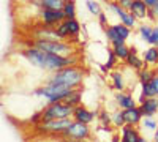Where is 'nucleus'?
<instances>
[{"mask_svg": "<svg viewBox=\"0 0 158 142\" xmlns=\"http://www.w3.org/2000/svg\"><path fill=\"white\" fill-rule=\"evenodd\" d=\"M141 112L144 117H153V115L158 112V98L152 96V98H144L141 101V106H139Z\"/></svg>", "mask_w": 158, "mask_h": 142, "instance_id": "6e6552de", "label": "nucleus"}, {"mask_svg": "<svg viewBox=\"0 0 158 142\" xmlns=\"http://www.w3.org/2000/svg\"><path fill=\"white\" fill-rule=\"evenodd\" d=\"M70 125H71L70 117H65V119H54V120L40 122L36 128L41 133H44V134H57V136H62V133L67 130Z\"/></svg>", "mask_w": 158, "mask_h": 142, "instance_id": "39448f33", "label": "nucleus"}, {"mask_svg": "<svg viewBox=\"0 0 158 142\" xmlns=\"http://www.w3.org/2000/svg\"><path fill=\"white\" fill-rule=\"evenodd\" d=\"M73 92L71 87L67 85H60V84H46L43 87H40L36 90H33V93L38 96H43L44 99H48L49 103H54V101H63L70 93Z\"/></svg>", "mask_w": 158, "mask_h": 142, "instance_id": "f03ea898", "label": "nucleus"}, {"mask_svg": "<svg viewBox=\"0 0 158 142\" xmlns=\"http://www.w3.org/2000/svg\"><path fill=\"white\" fill-rule=\"evenodd\" d=\"M62 10H63L65 18H67V19H73L76 16V6H74V3L71 2V0H67V2L63 3Z\"/></svg>", "mask_w": 158, "mask_h": 142, "instance_id": "412c9836", "label": "nucleus"}, {"mask_svg": "<svg viewBox=\"0 0 158 142\" xmlns=\"http://www.w3.org/2000/svg\"><path fill=\"white\" fill-rule=\"evenodd\" d=\"M111 79H112V87L115 90H118V92H122V90L125 88V84H123V76L122 73H118V71H114L111 74Z\"/></svg>", "mask_w": 158, "mask_h": 142, "instance_id": "a211bd4d", "label": "nucleus"}, {"mask_svg": "<svg viewBox=\"0 0 158 142\" xmlns=\"http://www.w3.org/2000/svg\"><path fill=\"white\" fill-rule=\"evenodd\" d=\"M144 62L146 63H158V46L155 47V46H152V47H149L146 52H144Z\"/></svg>", "mask_w": 158, "mask_h": 142, "instance_id": "dca6fc26", "label": "nucleus"}, {"mask_svg": "<svg viewBox=\"0 0 158 142\" xmlns=\"http://www.w3.org/2000/svg\"><path fill=\"white\" fill-rule=\"evenodd\" d=\"M85 5H87V8H89V11L92 13V14L98 16L100 13H101V6H100V3H98V2H95V0H87Z\"/></svg>", "mask_w": 158, "mask_h": 142, "instance_id": "bb28decb", "label": "nucleus"}, {"mask_svg": "<svg viewBox=\"0 0 158 142\" xmlns=\"http://www.w3.org/2000/svg\"><path fill=\"white\" fill-rule=\"evenodd\" d=\"M112 123L117 126V128H122L123 125H127V120H125V115H123V111H117L114 112L112 115Z\"/></svg>", "mask_w": 158, "mask_h": 142, "instance_id": "5701e85b", "label": "nucleus"}, {"mask_svg": "<svg viewBox=\"0 0 158 142\" xmlns=\"http://www.w3.org/2000/svg\"><path fill=\"white\" fill-rule=\"evenodd\" d=\"M123 115H125V120L128 125H138L141 120H142V112L139 108H128V109H123Z\"/></svg>", "mask_w": 158, "mask_h": 142, "instance_id": "9b49d317", "label": "nucleus"}, {"mask_svg": "<svg viewBox=\"0 0 158 142\" xmlns=\"http://www.w3.org/2000/svg\"><path fill=\"white\" fill-rule=\"evenodd\" d=\"M82 77H84V71H81L79 68L70 65V67H65L62 70L54 71L49 77V84H60V85H67L71 88H76L79 84L82 82Z\"/></svg>", "mask_w": 158, "mask_h": 142, "instance_id": "f257e3e1", "label": "nucleus"}, {"mask_svg": "<svg viewBox=\"0 0 158 142\" xmlns=\"http://www.w3.org/2000/svg\"><path fill=\"white\" fill-rule=\"evenodd\" d=\"M144 2L147 3V6H149V8H152V6L158 5V0H144Z\"/></svg>", "mask_w": 158, "mask_h": 142, "instance_id": "f704fd0d", "label": "nucleus"}, {"mask_svg": "<svg viewBox=\"0 0 158 142\" xmlns=\"http://www.w3.org/2000/svg\"><path fill=\"white\" fill-rule=\"evenodd\" d=\"M63 103H67V104H71V106H79V103H81V90H74L63 99Z\"/></svg>", "mask_w": 158, "mask_h": 142, "instance_id": "6ab92c4d", "label": "nucleus"}, {"mask_svg": "<svg viewBox=\"0 0 158 142\" xmlns=\"http://www.w3.org/2000/svg\"><path fill=\"white\" fill-rule=\"evenodd\" d=\"M57 33L60 35L62 40H63V38L71 36V33H70V25H68V19H65V21H62L60 24H57Z\"/></svg>", "mask_w": 158, "mask_h": 142, "instance_id": "4be33fe9", "label": "nucleus"}, {"mask_svg": "<svg viewBox=\"0 0 158 142\" xmlns=\"http://www.w3.org/2000/svg\"><path fill=\"white\" fill-rule=\"evenodd\" d=\"M106 35H108V40L111 41V44H112V46H118V44H123V43H125L123 38L115 32L114 25H111V27H108V29H106Z\"/></svg>", "mask_w": 158, "mask_h": 142, "instance_id": "2eb2a0df", "label": "nucleus"}, {"mask_svg": "<svg viewBox=\"0 0 158 142\" xmlns=\"http://www.w3.org/2000/svg\"><path fill=\"white\" fill-rule=\"evenodd\" d=\"M155 140H158V131L155 133Z\"/></svg>", "mask_w": 158, "mask_h": 142, "instance_id": "c9c22d12", "label": "nucleus"}, {"mask_svg": "<svg viewBox=\"0 0 158 142\" xmlns=\"http://www.w3.org/2000/svg\"><path fill=\"white\" fill-rule=\"evenodd\" d=\"M95 115H97L95 112H90V111L85 109L84 106H76V108H74V112H73L74 120L82 122V123H90V122H94Z\"/></svg>", "mask_w": 158, "mask_h": 142, "instance_id": "9d476101", "label": "nucleus"}, {"mask_svg": "<svg viewBox=\"0 0 158 142\" xmlns=\"http://www.w3.org/2000/svg\"><path fill=\"white\" fill-rule=\"evenodd\" d=\"M68 25H70V33H71V38H76L79 30H81V25H79V22L73 18V19H68Z\"/></svg>", "mask_w": 158, "mask_h": 142, "instance_id": "cd10ccee", "label": "nucleus"}, {"mask_svg": "<svg viewBox=\"0 0 158 142\" xmlns=\"http://www.w3.org/2000/svg\"><path fill=\"white\" fill-rule=\"evenodd\" d=\"M117 55H115V52L111 49V51H108V62H106V65H108V68L111 70V68H114L115 67V62H117Z\"/></svg>", "mask_w": 158, "mask_h": 142, "instance_id": "c85d7f7f", "label": "nucleus"}, {"mask_svg": "<svg viewBox=\"0 0 158 142\" xmlns=\"http://www.w3.org/2000/svg\"><path fill=\"white\" fill-rule=\"evenodd\" d=\"M117 2H118V0H117Z\"/></svg>", "mask_w": 158, "mask_h": 142, "instance_id": "e433bc0d", "label": "nucleus"}, {"mask_svg": "<svg viewBox=\"0 0 158 142\" xmlns=\"http://www.w3.org/2000/svg\"><path fill=\"white\" fill-rule=\"evenodd\" d=\"M112 51H114L115 55L120 59V60H125L127 55H128V52H130V47H127L125 43H123V44H118V46H112Z\"/></svg>", "mask_w": 158, "mask_h": 142, "instance_id": "b1692460", "label": "nucleus"}, {"mask_svg": "<svg viewBox=\"0 0 158 142\" xmlns=\"http://www.w3.org/2000/svg\"><path fill=\"white\" fill-rule=\"evenodd\" d=\"M125 62H127V65H128V67L135 68V70H142V68H144V62L138 57L135 47H130V52H128Z\"/></svg>", "mask_w": 158, "mask_h": 142, "instance_id": "ddd939ff", "label": "nucleus"}, {"mask_svg": "<svg viewBox=\"0 0 158 142\" xmlns=\"http://www.w3.org/2000/svg\"><path fill=\"white\" fill-rule=\"evenodd\" d=\"M100 122H101V125H104V126H109V123L112 122V117H111L106 111H101V112H100Z\"/></svg>", "mask_w": 158, "mask_h": 142, "instance_id": "c756f323", "label": "nucleus"}, {"mask_svg": "<svg viewBox=\"0 0 158 142\" xmlns=\"http://www.w3.org/2000/svg\"><path fill=\"white\" fill-rule=\"evenodd\" d=\"M142 125H144V128H147V130H156V126H158V123L152 119V117H146L144 119V122H142Z\"/></svg>", "mask_w": 158, "mask_h": 142, "instance_id": "7c9ffc66", "label": "nucleus"}, {"mask_svg": "<svg viewBox=\"0 0 158 142\" xmlns=\"http://www.w3.org/2000/svg\"><path fill=\"white\" fill-rule=\"evenodd\" d=\"M41 19L46 25H54V24H60L67 18H65V13L62 8H43Z\"/></svg>", "mask_w": 158, "mask_h": 142, "instance_id": "0eeeda50", "label": "nucleus"}, {"mask_svg": "<svg viewBox=\"0 0 158 142\" xmlns=\"http://www.w3.org/2000/svg\"><path fill=\"white\" fill-rule=\"evenodd\" d=\"M150 82H152V85H153V88L156 90V95H158V76H153V79H152Z\"/></svg>", "mask_w": 158, "mask_h": 142, "instance_id": "72a5a7b5", "label": "nucleus"}, {"mask_svg": "<svg viewBox=\"0 0 158 142\" xmlns=\"http://www.w3.org/2000/svg\"><path fill=\"white\" fill-rule=\"evenodd\" d=\"M98 22H100V25H101V27H104V25H106L108 24V16H106V13H100V14H98Z\"/></svg>", "mask_w": 158, "mask_h": 142, "instance_id": "2f4dec72", "label": "nucleus"}, {"mask_svg": "<svg viewBox=\"0 0 158 142\" xmlns=\"http://www.w3.org/2000/svg\"><path fill=\"white\" fill-rule=\"evenodd\" d=\"M138 30H139V35L142 36V40L152 44V38H153V29H152V27H149V25H139V27H138Z\"/></svg>", "mask_w": 158, "mask_h": 142, "instance_id": "aec40b11", "label": "nucleus"}, {"mask_svg": "<svg viewBox=\"0 0 158 142\" xmlns=\"http://www.w3.org/2000/svg\"><path fill=\"white\" fill-rule=\"evenodd\" d=\"M133 126L135 125H128V123L122 126V140L123 142H146Z\"/></svg>", "mask_w": 158, "mask_h": 142, "instance_id": "1a4fd4ad", "label": "nucleus"}, {"mask_svg": "<svg viewBox=\"0 0 158 142\" xmlns=\"http://www.w3.org/2000/svg\"><path fill=\"white\" fill-rule=\"evenodd\" d=\"M153 76H155V73L150 71V70H144V68L139 70V82H141V85L146 84V82H150L153 79Z\"/></svg>", "mask_w": 158, "mask_h": 142, "instance_id": "393cba45", "label": "nucleus"}, {"mask_svg": "<svg viewBox=\"0 0 158 142\" xmlns=\"http://www.w3.org/2000/svg\"><path fill=\"white\" fill-rule=\"evenodd\" d=\"M74 106L71 104H62L60 101H54L43 109V122L46 120H54V119H65V117H73Z\"/></svg>", "mask_w": 158, "mask_h": 142, "instance_id": "20e7f679", "label": "nucleus"}, {"mask_svg": "<svg viewBox=\"0 0 158 142\" xmlns=\"http://www.w3.org/2000/svg\"><path fill=\"white\" fill-rule=\"evenodd\" d=\"M33 46L51 54H59V55H73L74 47L71 44H65L62 41H52V40H44V38H36L33 41Z\"/></svg>", "mask_w": 158, "mask_h": 142, "instance_id": "7ed1b4c3", "label": "nucleus"}, {"mask_svg": "<svg viewBox=\"0 0 158 142\" xmlns=\"http://www.w3.org/2000/svg\"><path fill=\"white\" fill-rule=\"evenodd\" d=\"M118 18H120V21L125 24V25H128V27L131 29V27H135V25H136V16L133 14V13H131L130 10H125L123 13H122V14L120 16H118Z\"/></svg>", "mask_w": 158, "mask_h": 142, "instance_id": "f3484780", "label": "nucleus"}, {"mask_svg": "<svg viewBox=\"0 0 158 142\" xmlns=\"http://www.w3.org/2000/svg\"><path fill=\"white\" fill-rule=\"evenodd\" d=\"M138 19H144L149 14V6L144 0H133L131 3V10H130Z\"/></svg>", "mask_w": 158, "mask_h": 142, "instance_id": "f8f14e48", "label": "nucleus"}, {"mask_svg": "<svg viewBox=\"0 0 158 142\" xmlns=\"http://www.w3.org/2000/svg\"><path fill=\"white\" fill-rule=\"evenodd\" d=\"M115 101H117V104L120 106L122 109H128V108H135L136 106L133 96L128 95V93H123V92H118L115 95Z\"/></svg>", "mask_w": 158, "mask_h": 142, "instance_id": "4468645a", "label": "nucleus"}, {"mask_svg": "<svg viewBox=\"0 0 158 142\" xmlns=\"http://www.w3.org/2000/svg\"><path fill=\"white\" fill-rule=\"evenodd\" d=\"M114 29H115V32H117L118 35H120V36L123 38V40H127V38L130 36V27H128V25H125L123 22H122V24L114 25Z\"/></svg>", "mask_w": 158, "mask_h": 142, "instance_id": "a878e982", "label": "nucleus"}, {"mask_svg": "<svg viewBox=\"0 0 158 142\" xmlns=\"http://www.w3.org/2000/svg\"><path fill=\"white\" fill-rule=\"evenodd\" d=\"M118 3H120L125 10H131V3H133V0H118Z\"/></svg>", "mask_w": 158, "mask_h": 142, "instance_id": "473e14b6", "label": "nucleus"}, {"mask_svg": "<svg viewBox=\"0 0 158 142\" xmlns=\"http://www.w3.org/2000/svg\"><path fill=\"white\" fill-rule=\"evenodd\" d=\"M62 137H70V139H87L90 137V130H89V123L82 122H71V125L62 133Z\"/></svg>", "mask_w": 158, "mask_h": 142, "instance_id": "423d86ee", "label": "nucleus"}]
</instances>
